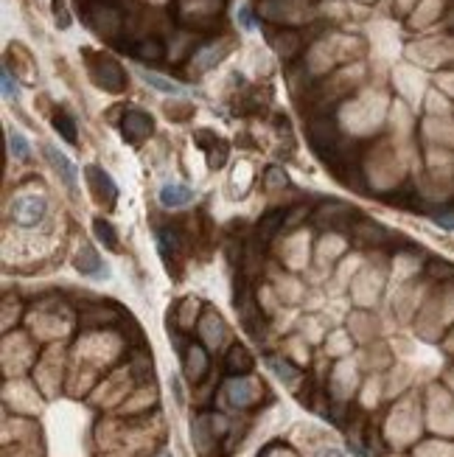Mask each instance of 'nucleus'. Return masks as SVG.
Wrapping results in <instances>:
<instances>
[{"label":"nucleus","mask_w":454,"mask_h":457,"mask_svg":"<svg viewBox=\"0 0 454 457\" xmlns=\"http://www.w3.org/2000/svg\"><path fill=\"white\" fill-rule=\"evenodd\" d=\"M46 211L48 205L43 196H17V199L11 202V216H14V222L23 225V228L40 225L43 216H46Z\"/></svg>","instance_id":"nucleus-1"},{"label":"nucleus","mask_w":454,"mask_h":457,"mask_svg":"<svg viewBox=\"0 0 454 457\" xmlns=\"http://www.w3.org/2000/svg\"><path fill=\"white\" fill-rule=\"evenodd\" d=\"M85 177H88V183H90L95 199H98L104 208H112V205H115V199H118V185L112 183V177H110L107 172H101L98 166L85 169Z\"/></svg>","instance_id":"nucleus-2"},{"label":"nucleus","mask_w":454,"mask_h":457,"mask_svg":"<svg viewBox=\"0 0 454 457\" xmlns=\"http://www.w3.org/2000/svg\"><path fill=\"white\" fill-rule=\"evenodd\" d=\"M43 154H46V160L56 169V174L62 177V183L68 185L70 191H76L79 188V169L70 163V157L68 154H62L56 146H51V143H46L43 146Z\"/></svg>","instance_id":"nucleus-3"},{"label":"nucleus","mask_w":454,"mask_h":457,"mask_svg":"<svg viewBox=\"0 0 454 457\" xmlns=\"http://www.w3.org/2000/svg\"><path fill=\"white\" fill-rule=\"evenodd\" d=\"M121 130H124V137H127L130 143H140V140H146V137L154 132V121H152V115H146V112H140V110H132V112H127Z\"/></svg>","instance_id":"nucleus-4"},{"label":"nucleus","mask_w":454,"mask_h":457,"mask_svg":"<svg viewBox=\"0 0 454 457\" xmlns=\"http://www.w3.org/2000/svg\"><path fill=\"white\" fill-rule=\"evenodd\" d=\"M309 140H312V146H315V152L325 157V152H328V157H334V146H337V130H334V124L331 121H315L312 127H309Z\"/></svg>","instance_id":"nucleus-5"},{"label":"nucleus","mask_w":454,"mask_h":457,"mask_svg":"<svg viewBox=\"0 0 454 457\" xmlns=\"http://www.w3.org/2000/svg\"><path fill=\"white\" fill-rule=\"evenodd\" d=\"M354 216H357V211L342 202H328L317 211V222L322 228H342V225L354 222Z\"/></svg>","instance_id":"nucleus-6"},{"label":"nucleus","mask_w":454,"mask_h":457,"mask_svg":"<svg viewBox=\"0 0 454 457\" xmlns=\"http://www.w3.org/2000/svg\"><path fill=\"white\" fill-rule=\"evenodd\" d=\"M93 76H95V82H98L104 90L110 93L124 90V70H121L118 62H112V59H107V56L101 59L98 70H93Z\"/></svg>","instance_id":"nucleus-7"},{"label":"nucleus","mask_w":454,"mask_h":457,"mask_svg":"<svg viewBox=\"0 0 454 457\" xmlns=\"http://www.w3.org/2000/svg\"><path fill=\"white\" fill-rule=\"evenodd\" d=\"M163 208H182L194 202V188H188L185 183H166L157 194Z\"/></svg>","instance_id":"nucleus-8"},{"label":"nucleus","mask_w":454,"mask_h":457,"mask_svg":"<svg viewBox=\"0 0 454 457\" xmlns=\"http://www.w3.org/2000/svg\"><path fill=\"white\" fill-rule=\"evenodd\" d=\"M76 270L82 275H90V278L107 275V267L101 264V256L93 250L90 244H82V250H79V256H76Z\"/></svg>","instance_id":"nucleus-9"},{"label":"nucleus","mask_w":454,"mask_h":457,"mask_svg":"<svg viewBox=\"0 0 454 457\" xmlns=\"http://www.w3.org/2000/svg\"><path fill=\"white\" fill-rule=\"evenodd\" d=\"M225 367H227V373H233V376L250 373V370H253V357H250V351L241 348V345L230 348V354H227V359H225Z\"/></svg>","instance_id":"nucleus-10"},{"label":"nucleus","mask_w":454,"mask_h":457,"mask_svg":"<svg viewBox=\"0 0 454 457\" xmlns=\"http://www.w3.org/2000/svg\"><path fill=\"white\" fill-rule=\"evenodd\" d=\"M93 233H95V238H98L107 250H112V253H115V250L121 247V244H118V233H115V228H112V222H110V219H101V216H98V219H93Z\"/></svg>","instance_id":"nucleus-11"},{"label":"nucleus","mask_w":454,"mask_h":457,"mask_svg":"<svg viewBox=\"0 0 454 457\" xmlns=\"http://www.w3.org/2000/svg\"><path fill=\"white\" fill-rule=\"evenodd\" d=\"M283 211H270L267 216H261V222H258V241H270L275 233H278V228L283 225Z\"/></svg>","instance_id":"nucleus-12"},{"label":"nucleus","mask_w":454,"mask_h":457,"mask_svg":"<svg viewBox=\"0 0 454 457\" xmlns=\"http://www.w3.org/2000/svg\"><path fill=\"white\" fill-rule=\"evenodd\" d=\"M53 130L62 135V140H68V143H76L79 140V132H76V121L68 115V112H59L56 118H53Z\"/></svg>","instance_id":"nucleus-13"},{"label":"nucleus","mask_w":454,"mask_h":457,"mask_svg":"<svg viewBox=\"0 0 454 457\" xmlns=\"http://www.w3.org/2000/svg\"><path fill=\"white\" fill-rule=\"evenodd\" d=\"M205 367H208V357H205V351H202L199 345L188 348V376H191V379H199V376L205 373Z\"/></svg>","instance_id":"nucleus-14"},{"label":"nucleus","mask_w":454,"mask_h":457,"mask_svg":"<svg viewBox=\"0 0 454 457\" xmlns=\"http://www.w3.org/2000/svg\"><path fill=\"white\" fill-rule=\"evenodd\" d=\"M140 76H143V82H146V85H152L154 90H160V93H171V95H177V93H182V88H180V85H177V82H169V79H163L160 73H152V70H143Z\"/></svg>","instance_id":"nucleus-15"},{"label":"nucleus","mask_w":454,"mask_h":457,"mask_svg":"<svg viewBox=\"0 0 454 457\" xmlns=\"http://www.w3.org/2000/svg\"><path fill=\"white\" fill-rule=\"evenodd\" d=\"M227 396H230V401H233L236 407H244V404H250V384H247L244 379H236V382L227 387Z\"/></svg>","instance_id":"nucleus-16"},{"label":"nucleus","mask_w":454,"mask_h":457,"mask_svg":"<svg viewBox=\"0 0 454 457\" xmlns=\"http://www.w3.org/2000/svg\"><path fill=\"white\" fill-rule=\"evenodd\" d=\"M28 140H26V135L23 132H17V130H9V152L17 157V160H26L28 157Z\"/></svg>","instance_id":"nucleus-17"},{"label":"nucleus","mask_w":454,"mask_h":457,"mask_svg":"<svg viewBox=\"0 0 454 457\" xmlns=\"http://www.w3.org/2000/svg\"><path fill=\"white\" fill-rule=\"evenodd\" d=\"M137 56H143V59H163V46L157 40H146L137 48Z\"/></svg>","instance_id":"nucleus-18"},{"label":"nucleus","mask_w":454,"mask_h":457,"mask_svg":"<svg viewBox=\"0 0 454 457\" xmlns=\"http://www.w3.org/2000/svg\"><path fill=\"white\" fill-rule=\"evenodd\" d=\"M270 367H273L275 373L280 376V379H286V382H295L297 379V370L289 365V362H280V359H270Z\"/></svg>","instance_id":"nucleus-19"},{"label":"nucleus","mask_w":454,"mask_h":457,"mask_svg":"<svg viewBox=\"0 0 454 457\" xmlns=\"http://www.w3.org/2000/svg\"><path fill=\"white\" fill-rule=\"evenodd\" d=\"M53 17H56L59 28H68V26H70V14H68V9H65V0H53Z\"/></svg>","instance_id":"nucleus-20"},{"label":"nucleus","mask_w":454,"mask_h":457,"mask_svg":"<svg viewBox=\"0 0 454 457\" xmlns=\"http://www.w3.org/2000/svg\"><path fill=\"white\" fill-rule=\"evenodd\" d=\"M3 95H6V98H17V95H20V88L14 85V79H11V73H9L6 68H3Z\"/></svg>","instance_id":"nucleus-21"},{"label":"nucleus","mask_w":454,"mask_h":457,"mask_svg":"<svg viewBox=\"0 0 454 457\" xmlns=\"http://www.w3.org/2000/svg\"><path fill=\"white\" fill-rule=\"evenodd\" d=\"M429 273L435 275V278H452L454 267L452 264H443V261H432V264H429Z\"/></svg>","instance_id":"nucleus-22"},{"label":"nucleus","mask_w":454,"mask_h":457,"mask_svg":"<svg viewBox=\"0 0 454 457\" xmlns=\"http://www.w3.org/2000/svg\"><path fill=\"white\" fill-rule=\"evenodd\" d=\"M286 183H289V180H286V174H283L280 169H270V172H267V185H270V188H283Z\"/></svg>","instance_id":"nucleus-23"},{"label":"nucleus","mask_w":454,"mask_h":457,"mask_svg":"<svg viewBox=\"0 0 454 457\" xmlns=\"http://www.w3.org/2000/svg\"><path fill=\"white\" fill-rule=\"evenodd\" d=\"M435 225H440L443 230H454V211H443L435 216Z\"/></svg>","instance_id":"nucleus-24"},{"label":"nucleus","mask_w":454,"mask_h":457,"mask_svg":"<svg viewBox=\"0 0 454 457\" xmlns=\"http://www.w3.org/2000/svg\"><path fill=\"white\" fill-rule=\"evenodd\" d=\"M238 17H241V23H244L247 28H253V20H250V11H247V9H241V11H238Z\"/></svg>","instance_id":"nucleus-25"},{"label":"nucleus","mask_w":454,"mask_h":457,"mask_svg":"<svg viewBox=\"0 0 454 457\" xmlns=\"http://www.w3.org/2000/svg\"><path fill=\"white\" fill-rule=\"evenodd\" d=\"M322 457H345L342 452H337V449H328V452H322Z\"/></svg>","instance_id":"nucleus-26"},{"label":"nucleus","mask_w":454,"mask_h":457,"mask_svg":"<svg viewBox=\"0 0 454 457\" xmlns=\"http://www.w3.org/2000/svg\"><path fill=\"white\" fill-rule=\"evenodd\" d=\"M160 457H171V455H166V452H163V455H160Z\"/></svg>","instance_id":"nucleus-27"}]
</instances>
